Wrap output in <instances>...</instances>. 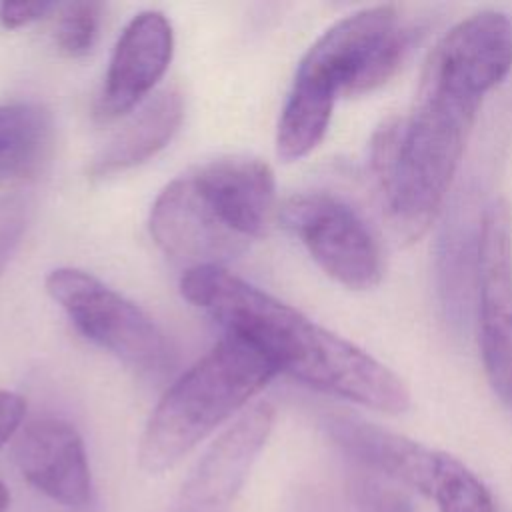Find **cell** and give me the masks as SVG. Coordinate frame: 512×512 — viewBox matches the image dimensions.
Wrapping results in <instances>:
<instances>
[{
    "label": "cell",
    "instance_id": "20",
    "mask_svg": "<svg viewBox=\"0 0 512 512\" xmlns=\"http://www.w3.org/2000/svg\"><path fill=\"white\" fill-rule=\"evenodd\" d=\"M54 4L50 2H2L0 4V24L4 28H22L40 18H44Z\"/></svg>",
    "mask_w": 512,
    "mask_h": 512
},
{
    "label": "cell",
    "instance_id": "9",
    "mask_svg": "<svg viewBox=\"0 0 512 512\" xmlns=\"http://www.w3.org/2000/svg\"><path fill=\"white\" fill-rule=\"evenodd\" d=\"M274 424V408L244 410L204 452L184 482L174 512H228Z\"/></svg>",
    "mask_w": 512,
    "mask_h": 512
},
{
    "label": "cell",
    "instance_id": "1",
    "mask_svg": "<svg viewBox=\"0 0 512 512\" xmlns=\"http://www.w3.org/2000/svg\"><path fill=\"white\" fill-rule=\"evenodd\" d=\"M180 292L228 336L248 342L278 372L310 388L386 414L410 406L406 384L386 364L226 268L184 272Z\"/></svg>",
    "mask_w": 512,
    "mask_h": 512
},
{
    "label": "cell",
    "instance_id": "12",
    "mask_svg": "<svg viewBox=\"0 0 512 512\" xmlns=\"http://www.w3.org/2000/svg\"><path fill=\"white\" fill-rule=\"evenodd\" d=\"M324 430L332 442L360 466L430 494L440 452L372 422L328 414Z\"/></svg>",
    "mask_w": 512,
    "mask_h": 512
},
{
    "label": "cell",
    "instance_id": "2",
    "mask_svg": "<svg viewBox=\"0 0 512 512\" xmlns=\"http://www.w3.org/2000/svg\"><path fill=\"white\" fill-rule=\"evenodd\" d=\"M490 90L482 76L436 44L410 114L384 120L372 134L370 170L402 238H420L438 216Z\"/></svg>",
    "mask_w": 512,
    "mask_h": 512
},
{
    "label": "cell",
    "instance_id": "17",
    "mask_svg": "<svg viewBox=\"0 0 512 512\" xmlns=\"http://www.w3.org/2000/svg\"><path fill=\"white\" fill-rule=\"evenodd\" d=\"M102 4L72 2L58 10L54 24V42L70 58L86 56L98 38Z\"/></svg>",
    "mask_w": 512,
    "mask_h": 512
},
{
    "label": "cell",
    "instance_id": "14",
    "mask_svg": "<svg viewBox=\"0 0 512 512\" xmlns=\"http://www.w3.org/2000/svg\"><path fill=\"white\" fill-rule=\"evenodd\" d=\"M52 138L48 110L32 102L0 106V180L26 174L44 158Z\"/></svg>",
    "mask_w": 512,
    "mask_h": 512
},
{
    "label": "cell",
    "instance_id": "5",
    "mask_svg": "<svg viewBox=\"0 0 512 512\" xmlns=\"http://www.w3.org/2000/svg\"><path fill=\"white\" fill-rule=\"evenodd\" d=\"M276 374L272 362L248 342L236 336L220 340L158 400L140 438V468L152 476L174 468Z\"/></svg>",
    "mask_w": 512,
    "mask_h": 512
},
{
    "label": "cell",
    "instance_id": "22",
    "mask_svg": "<svg viewBox=\"0 0 512 512\" xmlns=\"http://www.w3.org/2000/svg\"><path fill=\"white\" fill-rule=\"evenodd\" d=\"M8 506H10V492L6 484L0 480V512H6Z\"/></svg>",
    "mask_w": 512,
    "mask_h": 512
},
{
    "label": "cell",
    "instance_id": "19",
    "mask_svg": "<svg viewBox=\"0 0 512 512\" xmlns=\"http://www.w3.org/2000/svg\"><path fill=\"white\" fill-rule=\"evenodd\" d=\"M354 500L360 512H414L404 494L374 478H362L354 484Z\"/></svg>",
    "mask_w": 512,
    "mask_h": 512
},
{
    "label": "cell",
    "instance_id": "10",
    "mask_svg": "<svg viewBox=\"0 0 512 512\" xmlns=\"http://www.w3.org/2000/svg\"><path fill=\"white\" fill-rule=\"evenodd\" d=\"M174 54L170 20L156 10L136 14L122 30L96 100L94 116L112 122L146 102Z\"/></svg>",
    "mask_w": 512,
    "mask_h": 512
},
{
    "label": "cell",
    "instance_id": "6",
    "mask_svg": "<svg viewBox=\"0 0 512 512\" xmlns=\"http://www.w3.org/2000/svg\"><path fill=\"white\" fill-rule=\"evenodd\" d=\"M46 292L84 338L130 368L162 376L174 364V352L162 328L90 272L56 268L46 276Z\"/></svg>",
    "mask_w": 512,
    "mask_h": 512
},
{
    "label": "cell",
    "instance_id": "18",
    "mask_svg": "<svg viewBox=\"0 0 512 512\" xmlns=\"http://www.w3.org/2000/svg\"><path fill=\"white\" fill-rule=\"evenodd\" d=\"M32 204L24 194L0 196V274L16 252L30 222Z\"/></svg>",
    "mask_w": 512,
    "mask_h": 512
},
{
    "label": "cell",
    "instance_id": "3",
    "mask_svg": "<svg viewBox=\"0 0 512 512\" xmlns=\"http://www.w3.org/2000/svg\"><path fill=\"white\" fill-rule=\"evenodd\" d=\"M274 192V174L260 158L208 160L174 178L156 196L150 234L184 272L224 268L264 234Z\"/></svg>",
    "mask_w": 512,
    "mask_h": 512
},
{
    "label": "cell",
    "instance_id": "4",
    "mask_svg": "<svg viewBox=\"0 0 512 512\" xmlns=\"http://www.w3.org/2000/svg\"><path fill=\"white\" fill-rule=\"evenodd\" d=\"M412 32L394 6L362 8L334 22L302 56L276 128L284 162L308 156L326 136L338 96H358L388 82Z\"/></svg>",
    "mask_w": 512,
    "mask_h": 512
},
{
    "label": "cell",
    "instance_id": "7",
    "mask_svg": "<svg viewBox=\"0 0 512 512\" xmlns=\"http://www.w3.org/2000/svg\"><path fill=\"white\" fill-rule=\"evenodd\" d=\"M474 294L482 366L512 410V210L504 198L488 202L478 218Z\"/></svg>",
    "mask_w": 512,
    "mask_h": 512
},
{
    "label": "cell",
    "instance_id": "11",
    "mask_svg": "<svg viewBox=\"0 0 512 512\" xmlns=\"http://www.w3.org/2000/svg\"><path fill=\"white\" fill-rule=\"evenodd\" d=\"M14 460L30 486L56 504L84 508L92 498V474L78 430L60 418H38L22 428Z\"/></svg>",
    "mask_w": 512,
    "mask_h": 512
},
{
    "label": "cell",
    "instance_id": "21",
    "mask_svg": "<svg viewBox=\"0 0 512 512\" xmlns=\"http://www.w3.org/2000/svg\"><path fill=\"white\" fill-rule=\"evenodd\" d=\"M26 416V400L10 390H0V448L20 430Z\"/></svg>",
    "mask_w": 512,
    "mask_h": 512
},
{
    "label": "cell",
    "instance_id": "13",
    "mask_svg": "<svg viewBox=\"0 0 512 512\" xmlns=\"http://www.w3.org/2000/svg\"><path fill=\"white\" fill-rule=\"evenodd\" d=\"M184 118V100L176 88L150 96L98 150L90 162V176L106 178L156 156L178 132Z\"/></svg>",
    "mask_w": 512,
    "mask_h": 512
},
{
    "label": "cell",
    "instance_id": "8",
    "mask_svg": "<svg viewBox=\"0 0 512 512\" xmlns=\"http://www.w3.org/2000/svg\"><path fill=\"white\" fill-rule=\"evenodd\" d=\"M280 220L312 260L338 284L350 290L374 288L382 278V252L362 216L328 192L290 196Z\"/></svg>",
    "mask_w": 512,
    "mask_h": 512
},
{
    "label": "cell",
    "instance_id": "16",
    "mask_svg": "<svg viewBox=\"0 0 512 512\" xmlns=\"http://www.w3.org/2000/svg\"><path fill=\"white\" fill-rule=\"evenodd\" d=\"M430 496L440 512H494L488 488L456 458L440 452Z\"/></svg>",
    "mask_w": 512,
    "mask_h": 512
},
{
    "label": "cell",
    "instance_id": "15",
    "mask_svg": "<svg viewBox=\"0 0 512 512\" xmlns=\"http://www.w3.org/2000/svg\"><path fill=\"white\" fill-rule=\"evenodd\" d=\"M476 246L478 226L474 232L462 230L460 222L446 228L438 248V282L446 314L454 320L466 316L470 288H476Z\"/></svg>",
    "mask_w": 512,
    "mask_h": 512
}]
</instances>
